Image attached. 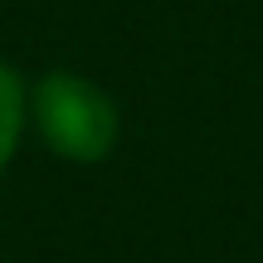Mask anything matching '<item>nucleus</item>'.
Listing matches in <instances>:
<instances>
[{
  "label": "nucleus",
  "instance_id": "nucleus-1",
  "mask_svg": "<svg viewBox=\"0 0 263 263\" xmlns=\"http://www.w3.org/2000/svg\"><path fill=\"white\" fill-rule=\"evenodd\" d=\"M29 117H34L39 141L54 156L78 161V166L107 161L117 146V132H122L117 103L93 78L68 73V68H54L29 88Z\"/></svg>",
  "mask_w": 263,
  "mask_h": 263
},
{
  "label": "nucleus",
  "instance_id": "nucleus-2",
  "mask_svg": "<svg viewBox=\"0 0 263 263\" xmlns=\"http://www.w3.org/2000/svg\"><path fill=\"white\" fill-rule=\"evenodd\" d=\"M25 122H29V88H25V78L0 59V171L15 161Z\"/></svg>",
  "mask_w": 263,
  "mask_h": 263
}]
</instances>
